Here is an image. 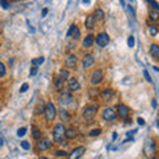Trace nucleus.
<instances>
[{
    "mask_svg": "<svg viewBox=\"0 0 159 159\" xmlns=\"http://www.w3.org/2000/svg\"><path fill=\"white\" fill-rule=\"evenodd\" d=\"M65 133H66V127L62 125V123H57L53 129V141L56 143H61L64 137H65Z\"/></svg>",
    "mask_w": 159,
    "mask_h": 159,
    "instance_id": "nucleus-3",
    "label": "nucleus"
},
{
    "mask_svg": "<svg viewBox=\"0 0 159 159\" xmlns=\"http://www.w3.org/2000/svg\"><path fill=\"white\" fill-rule=\"evenodd\" d=\"M66 36L68 37H72L73 40H78L80 39L81 33H80V29H78V27L76 25V24H72V25L69 27V31L66 33Z\"/></svg>",
    "mask_w": 159,
    "mask_h": 159,
    "instance_id": "nucleus-11",
    "label": "nucleus"
},
{
    "mask_svg": "<svg viewBox=\"0 0 159 159\" xmlns=\"http://www.w3.org/2000/svg\"><path fill=\"white\" fill-rule=\"evenodd\" d=\"M64 84H65V80H64L61 76H54V78H53V86H54V89L56 90H62V88H64Z\"/></svg>",
    "mask_w": 159,
    "mask_h": 159,
    "instance_id": "nucleus-14",
    "label": "nucleus"
},
{
    "mask_svg": "<svg viewBox=\"0 0 159 159\" xmlns=\"http://www.w3.org/2000/svg\"><path fill=\"white\" fill-rule=\"evenodd\" d=\"M138 123L141 126H143V125H145V119H143V118H138Z\"/></svg>",
    "mask_w": 159,
    "mask_h": 159,
    "instance_id": "nucleus-43",
    "label": "nucleus"
},
{
    "mask_svg": "<svg viewBox=\"0 0 159 159\" xmlns=\"http://www.w3.org/2000/svg\"><path fill=\"white\" fill-rule=\"evenodd\" d=\"M45 119H47V122H53L54 121V118H56L57 116V109L56 106H54V103L52 101H49L47 103V106H45Z\"/></svg>",
    "mask_w": 159,
    "mask_h": 159,
    "instance_id": "nucleus-4",
    "label": "nucleus"
},
{
    "mask_svg": "<svg viewBox=\"0 0 159 159\" xmlns=\"http://www.w3.org/2000/svg\"><path fill=\"white\" fill-rule=\"evenodd\" d=\"M134 44H135V41H134V37L130 36V37L127 39V45L130 47V48H133V47H134Z\"/></svg>",
    "mask_w": 159,
    "mask_h": 159,
    "instance_id": "nucleus-35",
    "label": "nucleus"
},
{
    "mask_svg": "<svg viewBox=\"0 0 159 159\" xmlns=\"http://www.w3.org/2000/svg\"><path fill=\"white\" fill-rule=\"evenodd\" d=\"M45 102L43 101V99H40L39 103H37V106H36V114L37 116H41V114L45 113Z\"/></svg>",
    "mask_w": 159,
    "mask_h": 159,
    "instance_id": "nucleus-21",
    "label": "nucleus"
},
{
    "mask_svg": "<svg viewBox=\"0 0 159 159\" xmlns=\"http://www.w3.org/2000/svg\"><path fill=\"white\" fill-rule=\"evenodd\" d=\"M60 76H61L64 80H68L69 78V72L65 70V69H61V70H60Z\"/></svg>",
    "mask_w": 159,
    "mask_h": 159,
    "instance_id": "nucleus-33",
    "label": "nucleus"
},
{
    "mask_svg": "<svg viewBox=\"0 0 159 159\" xmlns=\"http://www.w3.org/2000/svg\"><path fill=\"white\" fill-rule=\"evenodd\" d=\"M32 137H33L34 139H37V141H40V139H41V137H43V133L40 131L36 126H32Z\"/></svg>",
    "mask_w": 159,
    "mask_h": 159,
    "instance_id": "nucleus-24",
    "label": "nucleus"
},
{
    "mask_svg": "<svg viewBox=\"0 0 159 159\" xmlns=\"http://www.w3.org/2000/svg\"><path fill=\"white\" fill-rule=\"evenodd\" d=\"M28 88H29V85L25 82V84H23L21 85V88H20V93H25L27 90H28Z\"/></svg>",
    "mask_w": 159,
    "mask_h": 159,
    "instance_id": "nucleus-36",
    "label": "nucleus"
},
{
    "mask_svg": "<svg viewBox=\"0 0 159 159\" xmlns=\"http://www.w3.org/2000/svg\"><path fill=\"white\" fill-rule=\"evenodd\" d=\"M36 73H37V68H36V66H33V68L31 69V72H29V76L32 77V76H34Z\"/></svg>",
    "mask_w": 159,
    "mask_h": 159,
    "instance_id": "nucleus-41",
    "label": "nucleus"
},
{
    "mask_svg": "<svg viewBox=\"0 0 159 159\" xmlns=\"http://www.w3.org/2000/svg\"><path fill=\"white\" fill-rule=\"evenodd\" d=\"M143 76H145V78L147 80L148 82H151V81H152L151 77H150V74H148V72H147V70H143Z\"/></svg>",
    "mask_w": 159,
    "mask_h": 159,
    "instance_id": "nucleus-40",
    "label": "nucleus"
},
{
    "mask_svg": "<svg viewBox=\"0 0 159 159\" xmlns=\"http://www.w3.org/2000/svg\"><path fill=\"white\" fill-rule=\"evenodd\" d=\"M47 13H48V8H44V9H43V12H41L43 17H44V16H47Z\"/></svg>",
    "mask_w": 159,
    "mask_h": 159,
    "instance_id": "nucleus-44",
    "label": "nucleus"
},
{
    "mask_svg": "<svg viewBox=\"0 0 159 159\" xmlns=\"http://www.w3.org/2000/svg\"><path fill=\"white\" fill-rule=\"evenodd\" d=\"M97 110H98V105L97 103H90V105H88L84 107L82 110V117L85 119H93V117L97 114Z\"/></svg>",
    "mask_w": 159,
    "mask_h": 159,
    "instance_id": "nucleus-5",
    "label": "nucleus"
},
{
    "mask_svg": "<svg viewBox=\"0 0 159 159\" xmlns=\"http://www.w3.org/2000/svg\"><path fill=\"white\" fill-rule=\"evenodd\" d=\"M109 41H110V37H109V34L106 32H101V33H98L97 34V37H96V43H97V45L98 47H106Z\"/></svg>",
    "mask_w": 159,
    "mask_h": 159,
    "instance_id": "nucleus-6",
    "label": "nucleus"
},
{
    "mask_svg": "<svg viewBox=\"0 0 159 159\" xmlns=\"http://www.w3.org/2000/svg\"><path fill=\"white\" fill-rule=\"evenodd\" d=\"M93 64H94V57L92 54H85L82 58V66L86 69V68H90Z\"/></svg>",
    "mask_w": 159,
    "mask_h": 159,
    "instance_id": "nucleus-17",
    "label": "nucleus"
},
{
    "mask_svg": "<svg viewBox=\"0 0 159 159\" xmlns=\"http://www.w3.org/2000/svg\"><path fill=\"white\" fill-rule=\"evenodd\" d=\"M52 146H53V143L47 138H43V139H40V141H37V148L40 151H45L48 148H51Z\"/></svg>",
    "mask_w": 159,
    "mask_h": 159,
    "instance_id": "nucleus-12",
    "label": "nucleus"
},
{
    "mask_svg": "<svg viewBox=\"0 0 159 159\" xmlns=\"http://www.w3.org/2000/svg\"><path fill=\"white\" fill-rule=\"evenodd\" d=\"M148 32H150L151 36H157V34H158V28H157V25H148Z\"/></svg>",
    "mask_w": 159,
    "mask_h": 159,
    "instance_id": "nucleus-28",
    "label": "nucleus"
},
{
    "mask_svg": "<svg viewBox=\"0 0 159 159\" xmlns=\"http://www.w3.org/2000/svg\"><path fill=\"white\" fill-rule=\"evenodd\" d=\"M96 16L94 15H88L86 16V19H85V27L88 28V29H92V28H94V25H96Z\"/></svg>",
    "mask_w": 159,
    "mask_h": 159,
    "instance_id": "nucleus-18",
    "label": "nucleus"
},
{
    "mask_svg": "<svg viewBox=\"0 0 159 159\" xmlns=\"http://www.w3.org/2000/svg\"><path fill=\"white\" fill-rule=\"evenodd\" d=\"M147 4L155 9V12H159V4L157 2H154V0H147Z\"/></svg>",
    "mask_w": 159,
    "mask_h": 159,
    "instance_id": "nucleus-27",
    "label": "nucleus"
},
{
    "mask_svg": "<svg viewBox=\"0 0 159 159\" xmlns=\"http://www.w3.org/2000/svg\"><path fill=\"white\" fill-rule=\"evenodd\" d=\"M101 129H93V130L89 133V137H98L99 134H101Z\"/></svg>",
    "mask_w": 159,
    "mask_h": 159,
    "instance_id": "nucleus-31",
    "label": "nucleus"
},
{
    "mask_svg": "<svg viewBox=\"0 0 159 159\" xmlns=\"http://www.w3.org/2000/svg\"><path fill=\"white\" fill-rule=\"evenodd\" d=\"M39 159H49V158H47V157H40Z\"/></svg>",
    "mask_w": 159,
    "mask_h": 159,
    "instance_id": "nucleus-47",
    "label": "nucleus"
},
{
    "mask_svg": "<svg viewBox=\"0 0 159 159\" xmlns=\"http://www.w3.org/2000/svg\"><path fill=\"white\" fill-rule=\"evenodd\" d=\"M77 137V129L76 127H69L66 129V133H65V138L66 139H74Z\"/></svg>",
    "mask_w": 159,
    "mask_h": 159,
    "instance_id": "nucleus-19",
    "label": "nucleus"
},
{
    "mask_svg": "<svg viewBox=\"0 0 159 159\" xmlns=\"http://www.w3.org/2000/svg\"><path fill=\"white\" fill-rule=\"evenodd\" d=\"M3 145V138H0V146Z\"/></svg>",
    "mask_w": 159,
    "mask_h": 159,
    "instance_id": "nucleus-48",
    "label": "nucleus"
},
{
    "mask_svg": "<svg viewBox=\"0 0 159 159\" xmlns=\"http://www.w3.org/2000/svg\"><path fill=\"white\" fill-rule=\"evenodd\" d=\"M7 74V68L3 62H0V77H4Z\"/></svg>",
    "mask_w": 159,
    "mask_h": 159,
    "instance_id": "nucleus-30",
    "label": "nucleus"
},
{
    "mask_svg": "<svg viewBox=\"0 0 159 159\" xmlns=\"http://www.w3.org/2000/svg\"><path fill=\"white\" fill-rule=\"evenodd\" d=\"M150 17H151L152 20H157V19L159 17V13L155 12V11H150Z\"/></svg>",
    "mask_w": 159,
    "mask_h": 159,
    "instance_id": "nucleus-38",
    "label": "nucleus"
},
{
    "mask_svg": "<svg viewBox=\"0 0 159 159\" xmlns=\"http://www.w3.org/2000/svg\"><path fill=\"white\" fill-rule=\"evenodd\" d=\"M77 56L76 54H69L68 56V58H66V61H65V65H66V68H69V69H73L74 66L77 65Z\"/></svg>",
    "mask_w": 159,
    "mask_h": 159,
    "instance_id": "nucleus-16",
    "label": "nucleus"
},
{
    "mask_svg": "<svg viewBox=\"0 0 159 159\" xmlns=\"http://www.w3.org/2000/svg\"><path fill=\"white\" fill-rule=\"evenodd\" d=\"M157 126H158V127H159V121H158V123H157Z\"/></svg>",
    "mask_w": 159,
    "mask_h": 159,
    "instance_id": "nucleus-49",
    "label": "nucleus"
},
{
    "mask_svg": "<svg viewBox=\"0 0 159 159\" xmlns=\"http://www.w3.org/2000/svg\"><path fill=\"white\" fill-rule=\"evenodd\" d=\"M129 114H130V110H129V107L126 105L119 103V105L117 106V116L121 119H126L129 117Z\"/></svg>",
    "mask_w": 159,
    "mask_h": 159,
    "instance_id": "nucleus-10",
    "label": "nucleus"
},
{
    "mask_svg": "<svg viewBox=\"0 0 159 159\" xmlns=\"http://www.w3.org/2000/svg\"><path fill=\"white\" fill-rule=\"evenodd\" d=\"M99 96H101V98L103 99V101H110V99L113 98V96H114V90L111 88L103 89V90L99 93Z\"/></svg>",
    "mask_w": 159,
    "mask_h": 159,
    "instance_id": "nucleus-15",
    "label": "nucleus"
},
{
    "mask_svg": "<svg viewBox=\"0 0 159 159\" xmlns=\"http://www.w3.org/2000/svg\"><path fill=\"white\" fill-rule=\"evenodd\" d=\"M58 102L61 103L62 106H69L70 109L76 107V99L73 98L72 93H69V92H61L60 98H58Z\"/></svg>",
    "mask_w": 159,
    "mask_h": 159,
    "instance_id": "nucleus-2",
    "label": "nucleus"
},
{
    "mask_svg": "<svg viewBox=\"0 0 159 159\" xmlns=\"http://www.w3.org/2000/svg\"><path fill=\"white\" fill-rule=\"evenodd\" d=\"M94 43V36H92V34H88V36L82 40V47L84 48H90L93 45Z\"/></svg>",
    "mask_w": 159,
    "mask_h": 159,
    "instance_id": "nucleus-20",
    "label": "nucleus"
},
{
    "mask_svg": "<svg viewBox=\"0 0 159 159\" xmlns=\"http://www.w3.org/2000/svg\"><path fill=\"white\" fill-rule=\"evenodd\" d=\"M66 155H68V152H66V151H62V150L56 151V157H66Z\"/></svg>",
    "mask_w": 159,
    "mask_h": 159,
    "instance_id": "nucleus-39",
    "label": "nucleus"
},
{
    "mask_svg": "<svg viewBox=\"0 0 159 159\" xmlns=\"http://www.w3.org/2000/svg\"><path fill=\"white\" fill-rule=\"evenodd\" d=\"M117 117V113L114 111L113 107H105L102 111V118L105 119V121H114Z\"/></svg>",
    "mask_w": 159,
    "mask_h": 159,
    "instance_id": "nucleus-9",
    "label": "nucleus"
},
{
    "mask_svg": "<svg viewBox=\"0 0 159 159\" xmlns=\"http://www.w3.org/2000/svg\"><path fill=\"white\" fill-rule=\"evenodd\" d=\"M94 16H96V20H98V21H102V20L105 19V12H103L101 8H98L96 11V15H94Z\"/></svg>",
    "mask_w": 159,
    "mask_h": 159,
    "instance_id": "nucleus-25",
    "label": "nucleus"
},
{
    "mask_svg": "<svg viewBox=\"0 0 159 159\" xmlns=\"http://www.w3.org/2000/svg\"><path fill=\"white\" fill-rule=\"evenodd\" d=\"M154 70H155V72H159V68H158V66H154Z\"/></svg>",
    "mask_w": 159,
    "mask_h": 159,
    "instance_id": "nucleus-46",
    "label": "nucleus"
},
{
    "mask_svg": "<svg viewBox=\"0 0 159 159\" xmlns=\"http://www.w3.org/2000/svg\"><path fill=\"white\" fill-rule=\"evenodd\" d=\"M155 152H157L155 142H154L152 138H147L145 141V145H143V154H145L146 158L152 159L155 158Z\"/></svg>",
    "mask_w": 159,
    "mask_h": 159,
    "instance_id": "nucleus-1",
    "label": "nucleus"
},
{
    "mask_svg": "<svg viewBox=\"0 0 159 159\" xmlns=\"http://www.w3.org/2000/svg\"><path fill=\"white\" fill-rule=\"evenodd\" d=\"M73 47L76 48V44H74V41H72V43H69V45H68V49L70 51V49H73Z\"/></svg>",
    "mask_w": 159,
    "mask_h": 159,
    "instance_id": "nucleus-42",
    "label": "nucleus"
},
{
    "mask_svg": "<svg viewBox=\"0 0 159 159\" xmlns=\"http://www.w3.org/2000/svg\"><path fill=\"white\" fill-rule=\"evenodd\" d=\"M117 137H118L117 133H114V134H113V141H114V139H117Z\"/></svg>",
    "mask_w": 159,
    "mask_h": 159,
    "instance_id": "nucleus-45",
    "label": "nucleus"
},
{
    "mask_svg": "<svg viewBox=\"0 0 159 159\" xmlns=\"http://www.w3.org/2000/svg\"><path fill=\"white\" fill-rule=\"evenodd\" d=\"M84 154H85V147L84 146H78L76 148H73V150L69 152L68 155V159H80Z\"/></svg>",
    "mask_w": 159,
    "mask_h": 159,
    "instance_id": "nucleus-7",
    "label": "nucleus"
},
{
    "mask_svg": "<svg viewBox=\"0 0 159 159\" xmlns=\"http://www.w3.org/2000/svg\"><path fill=\"white\" fill-rule=\"evenodd\" d=\"M58 116H60V118H61L62 122H69V119H70V116H69V113L65 110V109H60Z\"/></svg>",
    "mask_w": 159,
    "mask_h": 159,
    "instance_id": "nucleus-22",
    "label": "nucleus"
},
{
    "mask_svg": "<svg viewBox=\"0 0 159 159\" xmlns=\"http://www.w3.org/2000/svg\"><path fill=\"white\" fill-rule=\"evenodd\" d=\"M43 62H44V57H37V58L32 60V65L33 66H37V65H40V64H43Z\"/></svg>",
    "mask_w": 159,
    "mask_h": 159,
    "instance_id": "nucleus-29",
    "label": "nucleus"
},
{
    "mask_svg": "<svg viewBox=\"0 0 159 159\" xmlns=\"http://www.w3.org/2000/svg\"><path fill=\"white\" fill-rule=\"evenodd\" d=\"M21 147L24 148V150H29V148H31V145H29L27 141H23L21 142Z\"/></svg>",
    "mask_w": 159,
    "mask_h": 159,
    "instance_id": "nucleus-37",
    "label": "nucleus"
},
{
    "mask_svg": "<svg viewBox=\"0 0 159 159\" xmlns=\"http://www.w3.org/2000/svg\"><path fill=\"white\" fill-rule=\"evenodd\" d=\"M25 131H27V127H20L17 130V137H23L25 135Z\"/></svg>",
    "mask_w": 159,
    "mask_h": 159,
    "instance_id": "nucleus-34",
    "label": "nucleus"
},
{
    "mask_svg": "<svg viewBox=\"0 0 159 159\" xmlns=\"http://www.w3.org/2000/svg\"><path fill=\"white\" fill-rule=\"evenodd\" d=\"M103 81V73L101 69H97L96 72H93L92 77H90V84L92 85H98V84H101Z\"/></svg>",
    "mask_w": 159,
    "mask_h": 159,
    "instance_id": "nucleus-8",
    "label": "nucleus"
},
{
    "mask_svg": "<svg viewBox=\"0 0 159 159\" xmlns=\"http://www.w3.org/2000/svg\"><path fill=\"white\" fill-rule=\"evenodd\" d=\"M88 93H89V97H90V98H97L99 96V89H97V88L89 89Z\"/></svg>",
    "mask_w": 159,
    "mask_h": 159,
    "instance_id": "nucleus-26",
    "label": "nucleus"
},
{
    "mask_svg": "<svg viewBox=\"0 0 159 159\" xmlns=\"http://www.w3.org/2000/svg\"><path fill=\"white\" fill-rule=\"evenodd\" d=\"M0 7H2L3 9H8L9 7H11V3L6 2V0H0Z\"/></svg>",
    "mask_w": 159,
    "mask_h": 159,
    "instance_id": "nucleus-32",
    "label": "nucleus"
},
{
    "mask_svg": "<svg viewBox=\"0 0 159 159\" xmlns=\"http://www.w3.org/2000/svg\"><path fill=\"white\" fill-rule=\"evenodd\" d=\"M150 53L154 58H158L159 57V45L158 44H151L150 45Z\"/></svg>",
    "mask_w": 159,
    "mask_h": 159,
    "instance_id": "nucleus-23",
    "label": "nucleus"
},
{
    "mask_svg": "<svg viewBox=\"0 0 159 159\" xmlns=\"http://www.w3.org/2000/svg\"><path fill=\"white\" fill-rule=\"evenodd\" d=\"M81 85H80L78 80L77 78H70L68 82V89H69V93H73V92H78Z\"/></svg>",
    "mask_w": 159,
    "mask_h": 159,
    "instance_id": "nucleus-13",
    "label": "nucleus"
}]
</instances>
